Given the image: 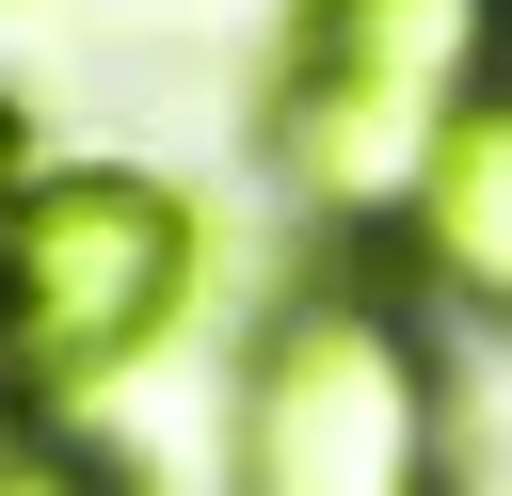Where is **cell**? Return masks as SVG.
<instances>
[{
    "label": "cell",
    "mask_w": 512,
    "mask_h": 496,
    "mask_svg": "<svg viewBox=\"0 0 512 496\" xmlns=\"http://www.w3.org/2000/svg\"><path fill=\"white\" fill-rule=\"evenodd\" d=\"M192 192L144 160H48L0 224V304H16V384L32 400H96L128 384L176 304H192Z\"/></svg>",
    "instance_id": "3957f363"
},
{
    "label": "cell",
    "mask_w": 512,
    "mask_h": 496,
    "mask_svg": "<svg viewBox=\"0 0 512 496\" xmlns=\"http://www.w3.org/2000/svg\"><path fill=\"white\" fill-rule=\"evenodd\" d=\"M384 256L432 288V320L512 336V80L448 128V160L416 176V208H400V240H384Z\"/></svg>",
    "instance_id": "277c9868"
},
{
    "label": "cell",
    "mask_w": 512,
    "mask_h": 496,
    "mask_svg": "<svg viewBox=\"0 0 512 496\" xmlns=\"http://www.w3.org/2000/svg\"><path fill=\"white\" fill-rule=\"evenodd\" d=\"M512 80V0H288L256 144L320 240H400L448 128Z\"/></svg>",
    "instance_id": "7a4b0ae2"
},
{
    "label": "cell",
    "mask_w": 512,
    "mask_h": 496,
    "mask_svg": "<svg viewBox=\"0 0 512 496\" xmlns=\"http://www.w3.org/2000/svg\"><path fill=\"white\" fill-rule=\"evenodd\" d=\"M224 496H448V352L384 240H320L256 304L224 384Z\"/></svg>",
    "instance_id": "6da1fadb"
},
{
    "label": "cell",
    "mask_w": 512,
    "mask_h": 496,
    "mask_svg": "<svg viewBox=\"0 0 512 496\" xmlns=\"http://www.w3.org/2000/svg\"><path fill=\"white\" fill-rule=\"evenodd\" d=\"M0 496H128L96 448H64V432H0Z\"/></svg>",
    "instance_id": "5b68a950"
},
{
    "label": "cell",
    "mask_w": 512,
    "mask_h": 496,
    "mask_svg": "<svg viewBox=\"0 0 512 496\" xmlns=\"http://www.w3.org/2000/svg\"><path fill=\"white\" fill-rule=\"evenodd\" d=\"M0 384H16V304H0Z\"/></svg>",
    "instance_id": "52a82bcc"
},
{
    "label": "cell",
    "mask_w": 512,
    "mask_h": 496,
    "mask_svg": "<svg viewBox=\"0 0 512 496\" xmlns=\"http://www.w3.org/2000/svg\"><path fill=\"white\" fill-rule=\"evenodd\" d=\"M32 176H48V160H32V112L0 96V224H16V192H32Z\"/></svg>",
    "instance_id": "8992f818"
}]
</instances>
